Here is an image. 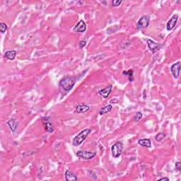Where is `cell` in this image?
<instances>
[{
	"label": "cell",
	"mask_w": 181,
	"mask_h": 181,
	"mask_svg": "<svg viewBox=\"0 0 181 181\" xmlns=\"http://www.w3.org/2000/svg\"><path fill=\"white\" fill-rule=\"evenodd\" d=\"M159 180H167V181H168L169 178H160Z\"/></svg>",
	"instance_id": "cell-25"
},
{
	"label": "cell",
	"mask_w": 181,
	"mask_h": 181,
	"mask_svg": "<svg viewBox=\"0 0 181 181\" xmlns=\"http://www.w3.org/2000/svg\"><path fill=\"white\" fill-rule=\"evenodd\" d=\"M176 169L178 171H180L181 170V164L180 162H176Z\"/></svg>",
	"instance_id": "cell-23"
},
{
	"label": "cell",
	"mask_w": 181,
	"mask_h": 181,
	"mask_svg": "<svg viewBox=\"0 0 181 181\" xmlns=\"http://www.w3.org/2000/svg\"><path fill=\"white\" fill-rule=\"evenodd\" d=\"M149 24V17L148 16H143L139 19L136 24L137 29H143L148 27Z\"/></svg>",
	"instance_id": "cell-5"
},
{
	"label": "cell",
	"mask_w": 181,
	"mask_h": 181,
	"mask_svg": "<svg viewBox=\"0 0 181 181\" xmlns=\"http://www.w3.org/2000/svg\"><path fill=\"white\" fill-rule=\"evenodd\" d=\"M112 86L110 84V85H109L108 87H106L105 89L99 90L98 93L100 95V96H103L104 98H107L109 96V95L110 94L111 91H112Z\"/></svg>",
	"instance_id": "cell-11"
},
{
	"label": "cell",
	"mask_w": 181,
	"mask_h": 181,
	"mask_svg": "<svg viewBox=\"0 0 181 181\" xmlns=\"http://www.w3.org/2000/svg\"><path fill=\"white\" fill-rule=\"evenodd\" d=\"M138 144L139 145L142 146H145V147L147 148H150L151 146V140L149 139H139L138 141Z\"/></svg>",
	"instance_id": "cell-15"
},
{
	"label": "cell",
	"mask_w": 181,
	"mask_h": 181,
	"mask_svg": "<svg viewBox=\"0 0 181 181\" xmlns=\"http://www.w3.org/2000/svg\"><path fill=\"white\" fill-rule=\"evenodd\" d=\"M166 137V134L163 132H160L155 136V139L157 142H161Z\"/></svg>",
	"instance_id": "cell-19"
},
{
	"label": "cell",
	"mask_w": 181,
	"mask_h": 181,
	"mask_svg": "<svg viewBox=\"0 0 181 181\" xmlns=\"http://www.w3.org/2000/svg\"><path fill=\"white\" fill-rule=\"evenodd\" d=\"M90 110V107L87 105H84V104H81L79 105V106H77L76 108V111L78 113H84V112H88Z\"/></svg>",
	"instance_id": "cell-13"
},
{
	"label": "cell",
	"mask_w": 181,
	"mask_h": 181,
	"mask_svg": "<svg viewBox=\"0 0 181 181\" xmlns=\"http://www.w3.org/2000/svg\"><path fill=\"white\" fill-rule=\"evenodd\" d=\"M133 70L131 69V70H128V71H124L122 72V74L124 75H127L129 77V80L130 81H134V79H133Z\"/></svg>",
	"instance_id": "cell-18"
},
{
	"label": "cell",
	"mask_w": 181,
	"mask_h": 181,
	"mask_svg": "<svg viewBox=\"0 0 181 181\" xmlns=\"http://www.w3.org/2000/svg\"><path fill=\"white\" fill-rule=\"evenodd\" d=\"M146 43H147V45L149 50H151L152 53H155L156 52H157L160 48H161V45L157 43H156L155 41H152V40L147 39L146 40Z\"/></svg>",
	"instance_id": "cell-8"
},
{
	"label": "cell",
	"mask_w": 181,
	"mask_h": 181,
	"mask_svg": "<svg viewBox=\"0 0 181 181\" xmlns=\"http://www.w3.org/2000/svg\"><path fill=\"white\" fill-rule=\"evenodd\" d=\"M42 122L45 125V129L47 132H53V131H54V126H53L52 122L50 121V118H49V117L43 118Z\"/></svg>",
	"instance_id": "cell-7"
},
{
	"label": "cell",
	"mask_w": 181,
	"mask_h": 181,
	"mask_svg": "<svg viewBox=\"0 0 181 181\" xmlns=\"http://www.w3.org/2000/svg\"><path fill=\"white\" fill-rule=\"evenodd\" d=\"M86 30H87V24L83 20L79 21L73 29V31L77 33H84Z\"/></svg>",
	"instance_id": "cell-10"
},
{
	"label": "cell",
	"mask_w": 181,
	"mask_h": 181,
	"mask_svg": "<svg viewBox=\"0 0 181 181\" xmlns=\"http://www.w3.org/2000/svg\"><path fill=\"white\" fill-rule=\"evenodd\" d=\"M178 16L177 14H175V15L172 16L171 19L168 21L167 24H166V29H167V31H170L174 29L176 23L178 21Z\"/></svg>",
	"instance_id": "cell-9"
},
{
	"label": "cell",
	"mask_w": 181,
	"mask_h": 181,
	"mask_svg": "<svg viewBox=\"0 0 181 181\" xmlns=\"http://www.w3.org/2000/svg\"><path fill=\"white\" fill-rule=\"evenodd\" d=\"M142 113L141 112H138L136 114L135 116H134V121L139 122L141 119H142Z\"/></svg>",
	"instance_id": "cell-21"
},
{
	"label": "cell",
	"mask_w": 181,
	"mask_h": 181,
	"mask_svg": "<svg viewBox=\"0 0 181 181\" xmlns=\"http://www.w3.org/2000/svg\"><path fill=\"white\" fill-rule=\"evenodd\" d=\"M75 84V79L72 77H65L60 81V86L66 92H69L73 89Z\"/></svg>",
	"instance_id": "cell-1"
},
{
	"label": "cell",
	"mask_w": 181,
	"mask_h": 181,
	"mask_svg": "<svg viewBox=\"0 0 181 181\" xmlns=\"http://www.w3.org/2000/svg\"><path fill=\"white\" fill-rule=\"evenodd\" d=\"M7 25L5 24L4 23H0V31H1V33H4L5 31L7 30Z\"/></svg>",
	"instance_id": "cell-20"
},
{
	"label": "cell",
	"mask_w": 181,
	"mask_h": 181,
	"mask_svg": "<svg viewBox=\"0 0 181 181\" xmlns=\"http://www.w3.org/2000/svg\"><path fill=\"white\" fill-rule=\"evenodd\" d=\"M65 180L67 181H75L78 180V178L77 177V176H75V174H74L72 172H71L70 170H67L65 172Z\"/></svg>",
	"instance_id": "cell-12"
},
{
	"label": "cell",
	"mask_w": 181,
	"mask_h": 181,
	"mask_svg": "<svg viewBox=\"0 0 181 181\" xmlns=\"http://www.w3.org/2000/svg\"><path fill=\"white\" fill-rule=\"evenodd\" d=\"M7 124H8L9 127L11 129V131H12L13 132H15L16 129H17L18 127V122L16 121V120L12 119L7 122Z\"/></svg>",
	"instance_id": "cell-14"
},
{
	"label": "cell",
	"mask_w": 181,
	"mask_h": 181,
	"mask_svg": "<svg viewBox=\"0 0 181 181\" xmlns=\"http://www.w3.org/2000/svg\"><path fill=\"white\" fill-rule=\"evenodd\" d=\"M77 157L83 160H90L96 156V152H90L87 151H78L76 154Z\"/></svg>",
	"instance_id": "cell-4"
},
{
	"label": "cell",
	"mask_w": 181,
	"mask_h": 181,
	"mask_svg": "<svg viewBox=\"0 0 181 181\" xmlns=\"http://www.w3.org/2000/svg\"><path fill=\"white\" fill-rule=\"evenodd\" d=\"M112 108V105H108V106H106L105 107H103V108H102V109H100V112H99V114H100V115H104V114L108 113V112H110Z\"/></svg>",
	"instance_id": "cell-17"
},
{
	"label": "cell",
	"mask_w": 181,
	"mask_h": 181,
	"mask_svg": "<svg viewBox=\"0 0 181 181\" xmlns=\"http://www.w3.org/2000/svg\"><path fill=\"white\" fill-rule=\"evenodd\" d=\"M16 55V51L15 50H11V51H7L4 54L6 58L9 59L10 60H13L15 59V57Z\"/></svg>",
	"instance_id": "cell-16"
},
{
	"label": "cell",
	"mask_w": 181,
	"mask_h": 181,
	"mask_svg": "<svg viewBox=\"0 0 181 181\" xmlns=\"http://www.w3.org/2000/svg\"><path fill=\"white\" fill-rule=\"evenodd\" d=\"M91 130L89 128L84 129L81 132L79 133L77 136L74 138L73 139V145L75 146H79L80 144L83 143L84 140L86 139V138L87 137V136L90 134Z\"/></svg>",
	"instance_id": "cell-2"
},
{
	"label": "cell",
	"mask_w": 181,
	"mask_h": 181,
	"mask_svg": "<svg viewBox=\"0 0 181 181\" xmlns=\"http://www.w3.org/2000/svg\"><path fill=\"white\" fill-rule=\"evenodd\" d=\"M180 68H181V64L180 61H178L176 63L173 64L171 67H170V72H171L172 75L173 76L175 79H178L180 76Z\"/></svg>",
	"instance_id": "cell-6"
},
{
	"label": "cell",
	"mask_w": 181,
	"mask_h": 181,
	"mask_svg": "<svg viewBox=\"0 0 181 181\" xmlns=\"http://www.w3.org/2000/svg\"><path fill=\"white\" fill-rule=\"evenodd\" d=\"M86 45H87V42L85 41H81L79 42V46L81 48H83Z\"/></svg>",
	"instance_id": "cell-24"
},
{
	"label": "cell",
	"mask_w": 181,
	"mask_h": 181,
	"mask_svg": "<svg viewBox=\"0 0 181 181\" xmlns=\"http://www.w3.org/2000/svg\"><path fill=\"white\" fill-rule=\"evenodd\" d=\"M123 151V144L120 142H117L111 147L112 156L114 158H118L121 155Z\"/></svg>",
	"instance_id": "cell-3"
},
{
	"label": "cell",
	"mask_w": 181,
	"mask_h": 181,
	"mask_svg": "<svg viewBox=\"0 0 181 181\" xmlns=\"http://www.w3.org/2000/svg\"><path fill=\"white\" fill-rule=\"evenodd\" d=\"M122 2V0H114V1H112V4L113 7H118L120 6Z\"/></svg>",
	"instance_id": "cell-22"
}]
</instances>
